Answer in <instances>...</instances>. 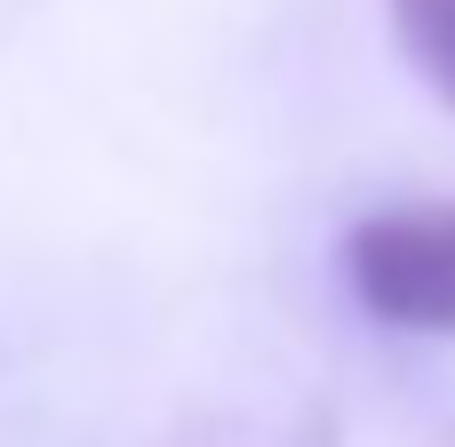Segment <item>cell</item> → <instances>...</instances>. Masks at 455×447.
<instances>
[{"label": "cell", "instance_id": "obj_1", "mask_svg": "<svg viewBox=\"0 0 455 447\" xmlns=\"http://www.w3.org/2000/svg\"><path fill=\"white\" fill-rule=\"evenodd\" d=\"M352 296L416 336H455V200L448 208H384L344 232Z\"/></svg>", "mask_w": 455, "mask_h": 447}, {"label": "cell", "instance_id": "obj_2", "mask_svg": "<svg viewBox=\"0 0 455 447\" xmlns=\"http://www.w3.org/2000/svg\"><path fill=\"white\" fill-rule=\"evenodd\" d=\"M392 32L408 48V64L424 72V88L455 112V0H384Z\"/></svg>", "mask_w": 455, "mask_h": 447}]
</instances>
